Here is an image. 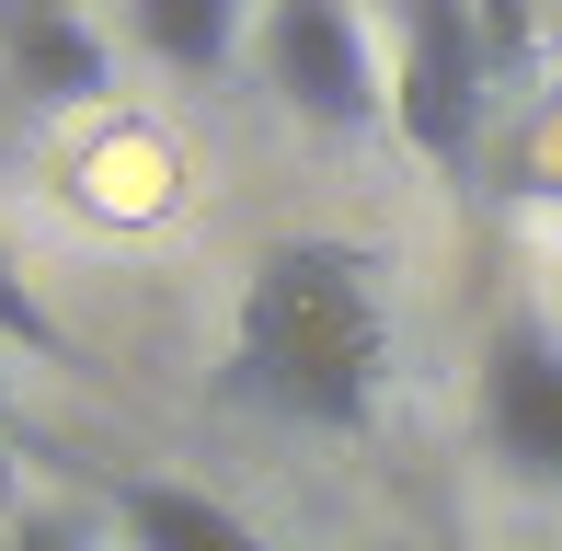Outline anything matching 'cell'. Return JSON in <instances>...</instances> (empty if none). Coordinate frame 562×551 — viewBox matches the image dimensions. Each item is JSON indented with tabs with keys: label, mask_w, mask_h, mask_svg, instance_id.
Here are the masks:
<instances>
[{
	"label": "cell",
	"mask_w": 562,
	"mask_h": 551,
	"mask_svg": "<svg viewBox=\"0 0 562 551\" xmlns=\"http://www.w3.org/2000/svg\"><path fill=\"white\" fill-rule=\"evenodd\" d=\"M391 391V311H379V265L356 241H276L241 276V322H229V403L356 437Z\"/></svg>",
	"instance_id": "cell-1"
},
{
	"label": "cell",
	"mask_w": 562,
	"mask_h": 551,
	"mask_svg": "<svg viewBox=\"0 0 562 551\" xmlns=\"http://www.w3.org/2000/svg\"><path fill=\"white\" fill-rule=\"evenodd\" d=\"M0 425H12V368H0Z\"/></svg>",
	"instance_id": "cell-11"
},
{
	"label": "cell",
	"mask_w": 562,
	"mask_h": 551,
	"mask_svg": "<svg viewBox=\"0 0 562 551\" xmlns=\"http://www.w3.org/2000/svg\"><path fill=\"white\" fill-rule=\"evenodd\" d=\"M0 81L23 104H104L115 92V46L92 35L81 0H0Z\"/></svg>",
	"instance_id": "cell-5"
},
{
	"label": "cell",
	"mask_w": 562,
	"mask_h": 551,
	"mask_svg": "<svg viewBox=\"0 0 562 551\" xmlns=\"http://www.w3.org/2000/svg\"><path fill=\"white\" fill-rule=\"evenodd\" d=\"M252 58H265V92L299 127H322V138H368L379 115H391V69H379L356 0H265Z\"/></svg>",
	"instance_id": "cell-3"
},
{
	"label": "cell",
	"mask_w": 562,
	"mask_h": 551,
	"mask_svg": "<svg viewBox=\"0 0 562 551\" xmlns=\"http://www.w3.org/2000/svg\"><path fill=\"white\" fill-rule=\"evenodd\" d=\"M241 23H252V0H126L138 58H161L172 81H218L241 58Z\"/></svg>",
	"instance_id": "cell-7"
},
{
	"label": "cell",
	"mask_w": 562,
	"mask_h": 551,
	"mask_svg": "<svg viewBox=\"0 0 562 551\" xmlns=\"http://www.w3.org/2000/svg\"><path fill=\"white\" fill-rule=\"evenodd\" d=\"M0 517H23V460H12V425H0Z\"/></svg>",
	"instance_id": "cell-10"
},
{
	"label": "cell",
	"mask_w": 562,
	"mask_h": 551,
	"mask_svg": "<svg viewBox=\"0 0 562 551\" xmlns=\"http://www.w3.org/2000/svg\"><path fill=\"white\" fill-rule=\"evenodd\" d=\"M482 115H494V46H482V0H402L391 23V127L414 161L471 172Z\"/></svg>",
	"instance_id": "cell-2"
},
{
	"label": "cell",
	"mask_w": 562,
	"mask_h": 551,
	"mask_svg": "<svg viewBox=\"0 0 562 551\" xmlns=\"http://www.w3.org/2000/svg\"><path fill=\"white\" fill-rule=\"evenodd\" d=\"M0 551H92V506H23V517H0Z\"/></svg>",
	"instance_id": "cell-9"
},
{
	"label": "cell",
	"mask_w": 562,
	"mask_h": 551,
	"mask_svg": "<svg viewBox=\"0 0 562 551\" xmlns=\"http://www.w3.org/2000/svg\"><path fill=\"white\" fill-rule=\"evenodd\" d=\"M482 448L517 483L562 494V334L528 311L494 322V345H482Z\"/></svg>",
	"instance_id": "cell-4"
},
{
	"label": "cell",
	"mask_w": 562,
	"mask_h": 551,
	"mask_svg": "<svg viewBox=\"0 0 562 551\" xmlns=\"http://www.w3.org/2000/svg\"><path fill=\"white\" fill-rule=\"evenodd\" d=\"M368 551H402V540H368Z\"/></svg>",
	"instance_id": "cell-12"
},
{
	"label": "cell",
	"mask_w": 562,
	"mask_h": 551,
	"mask_svg": "<svg viewBox=\"0 0 562 551\" xmlns=\"http://www.w3.org/2000/svg\"><path fill=\"white\" fill-rule=\"evenodd\" d=\"M0 357H81V345H69V322L46 311V288L12 265V241H0Z\"/></svg>",
	"instance_id": "cell-8"
},
{
	"label": "cell",
	"mask_w": 562,
	"mask_h": 551,
	"mask_svg": "<svg viewBox=\"0 0 562 551\" xmlns=\"http://www.w3.org/2000/svg\"><path fill=\"white\" fill-rule=\"evenodd\" d=\"M104 517H115L126 551H276L241 506H218L207 483H161V471H115Z\"/></svg>",
	"instance_id": "cell-6"
}]
</instances>
